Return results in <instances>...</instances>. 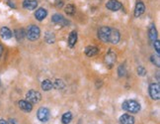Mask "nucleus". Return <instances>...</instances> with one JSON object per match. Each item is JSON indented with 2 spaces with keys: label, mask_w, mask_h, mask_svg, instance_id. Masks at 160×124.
I'll return each mask as SVG.
<instances>
[{
  "label": "nucleus",
  "mask_w": 160,
  "mask_h": 124,
  "mask_svg": "<svg viewBox=\"0 0 160 124\" xmlns=\"http://www.w3.org/2000/svg\"><path fill=\"white\" fill-rule=\"evenodd\" d=\"M42 99V95L37 90H29L26 94V100L31 103H38Z\"/></svg>",
  "instance_id": "3"
},
{
  "label": "nucleus",
  "mask_w": 160,
  "mask_h": 124,
  "mask_svg": "<svg viewBox=\"0 0 160 124\" xmlns=\"http://www.w3.org/2000/svg\"><path fill=\"white\" fill-rule=\"evenodd\" d=\"M153 44H154V49L157 52V55H159V53H160V42H159V40H155Z\"/></svg>",
  "instance_id": "29"
},
{
  "label": "nucleus",
  "mask_w": 160,
  "mask_h": 124,
  "mask_svg": "<svg viewBox=\"0 0 160 124\" xmlns=\"http://www.w3.org/2000/svg\"><path fill=\"white\" fill-rule=\"evenodd\" d=\"M41 36V30L36 25H30L26 31V37L28 38L30 41H37V40Z\"/></svg>",
  "instance_id": "2"
},
{
  "label": "nucleus",
  "mask_w": 160,
  "mask_h": 124,
  "mask_svg": "<svg viewBox=\"0 0 160 124\" xmlns=\"http://www.w3.org/2000/svg\"><path fill=\"white\" fill-rule=\"evenodd\" d=\"M51 21L55 24H59V25H64L67 26L69 25V22L66 20L65 18H63V16H61L60 14H55L51 17Z\"/></svg>",
  "instance_id": "10"
},
{
  "label": "nucleus",
  "mask_w": 160,
  "mask_h": 124,
  "mask_svg": "<svg viewBox=\"0 0 160 124\" xmlns=\"http://www.w3.org/2000/svg\"><path fill=\"white\" fill-rule=\"evenodd\" d=\"M0 124H8V122L4 120V119H0Z\"/></svg>",
  "instance_id": "31"
},
{
  "label": "nucleus",
  "mask_w": 160,
  "mask_h": 124,
  "mask_svg": "<svg viewBox=\"0 0 160 124\" xmlns=\"http://www.w3.org/2000/svg\"><path fill=\"white\" fill-rule=\"evenodd\" d=\"M110 34H111L110 27H102L98 30V37L103 42H109Z\"/></svg>",
  "instance_id": "7"
},
{
  "label": "nucleus",
  "mask_w": 160,
  "mask_h": 124,
  "mask_svg": "<svg viewBox=\"0 0 160 124\" xmlns=\"http://www.w3.org/2000/svg\"><path fill=\"white\" fill-rule=\"evenodd\" d=\"M72 120V114L70 112H65L61 117V121L63 124H69Z\"/></svg>",
  "instance_id": "22"
},
{
  "label": "nucleus",
  "mask_w": 160,
  "mask_h": 124,
  "mask_svg": "<svg viewBox=\"0 0 160 124\" xmlns=\"http://www.w3.org/2000/svg\"><path fill=\"white\" fill-rule=\"evenodd\" d=\"M76 42H77V32L76 31H72V32L69 34V37H68V46L70 48H73Z\"/></svg>",
  "instance_id": "19"
},
{
  "label": "nucleus",
  "mask_w": 160,
  "mask_h": 124,
  "mask_svg": "<svg viewBox=\"0 0 160 124\" xmlns=\"http://www.w3.org/2000/svg\"><path fill=\"white\" fill-rule=\"evenodd\" d=\"M148 36H149L150 41L152 42V43H154L155 40H157V31H156V28H155L154 24H151V25H150Z\"/></svg>",
  "instance_id": "18"
},
{
  "label": "nucleus",
  "mask_w": 160,
  "mask_h": 124,
  "mask_svg": "<svg viewBox=\"0 0 160 124\" xmlns=\"http://www.w3.org/2000/svg\"><path fill=\"white\" fill-rule=\"evenodd\" d=\"M105 64L108 68H113L114 65L117 61V54L113 51V50H110L107 55L105 56Z\"/></svg>",
  "instance_id": "5"
},
{
  "label": "nucleus",
  "mask_w": 160,
  "mask_h": 124,
  "mask_svg": "<svg viewBox=\"0 0 160 124\" xmlns=\"http://www.w3.org/2000/svg\"><path fill=\"white\" fill-rule=\"evenodd\" d=\"M149 95L153 100H158L160 98L159 83H151L149 86Z\"/></svg>",
  "instance_id": "6"
},
{
  "label": "nucleus",
  "mask_w": 160,
  "mask_h": 124,
  "mask_svg": "<svg viewBox=\"0 0 160 124\" xmlns=\"http://www.w3.org/2000/svg\"><path fill=\"white\" fill-rule=\"evenodd\" d=\"M122 107L124 110H126V111L131 112V113H137L140 110V104L137 102L136 100L130 99V100L124 101Z\"/></svg>",
  "instance_id": "1"
},
{
  "label": "nucleus",
  "mask_w": 160,
  "mask_h": 124,
  "mask_svg": "<svg viewBox=\"0 0 160 124\" xmlns=\"http://www.w3.org/2000/svg\"><path fill=\"white\" fill-rule=\"evenodd\" d=\"M18 104H19L20 109L23 110V111H25V112H31L33 109V104L27 100H20Z\"/></svg>",
  "instance_id": "12"
},
{
  "label": "nucleus",
  "mask_w": 160,
  "mask_h": 124,
  "mask_svg": "<svg viewBox=\"0 0 160 124\" xmlns=\"http://www.w3.org/2000/svg\"><path fill=\"white\" fill-rule=\"evenodd\" d=\"M0 36H1L2 39H4V40H9V39L12 38L13 33L9 28L2 27L1 29H0Z\"/></svg>",
  "instance_id": "15"
},
{
  "label": "nucleus",
  "mask_w": 160,
  "mask_h": 124,
  "mask_svg": "<svg viewBox=\"0 0 160 124\" xmlns=\"http://www.w3.org/2000/svg\"><path fill=\"white\" fill-rule=\"evenodd\" d=\"M126 72H127L126 66H124V65H121V66H120L119 69H118V74H119V76H120V77L126 76Z\"/></svg>",
  "instance_id": "26"
},
{
  "label": "nucleus",
  "mask_w": 160,
  "mask_h": 124,
  "mask_svg": "<svg viewBox=\"0 0 160 124\" xmlns=\"http://www.w3.org/2000/svg\"><path fill=\"white\" fill-rule=\"evenodd\" d=\"M98 48L95 47V46H88L85 48V54L87 57H94L98 54Z\"/></svg>",
  "instance_id": "17"
},
{
  "label": "nucleus",
  "mask_w": 160,
  "mask_h": 124,
  "mask_svg": "<svg viewBox=\"0 0 160 124\" xmlns=\"http://www.w3.org/2000/svg\"><path fill=\"white\" fill-rule=\"evenodd\" d=\"M2 53H3V47L2 45H0V57L2 56Z\"/></svg>",
  "instance_id": "32"
},
{
  "label": "nucleus",
  "mask_w": 160,
  "mask_h": 124,
  "mask_svg": "<svg viewBox=\"0 0 160 124\" xmlns=\"http://www.w3.org/2000/svg\"><path fill=\"white\" fill-rule=\"evenodd\" d=\"M137 74H139V76H141V77H143L146 74V70L143 68V67H139L137 68Z\"/></svg>",
  "instance_id": "28"
},
{
  "label": "nucleus",
  "mask_w": 160,
  "mask_h": 124,
  "mask_svg": "<svg viewBox=\"0 0 160 124\" xmlns=\"http://www.w3.org/2000/svg\"><path fill=\"white\" fill-rule=\"evenodd\" d=\"M64 11L67 15H73L75 13V6L73 5V4H68V5L65 6Z\"/></svg>",
  "instance_id": "24"
},
{
  "label": "nucleus",
  "mask_w": 160,
  "mask_h": 124,
  "mask_svg": "<svg viewBox=\"0 0 160 124\" xmlns=\"http://www.w3.org/2000/svg\"><path fill=\"white\" fill-rule=\"evenodd\" d=\"M55 6L57 8H61L63 6V1L62 0H55Z\"/></svg>",
  "instance_id": "30"
},
{
  "label": "nucleus",
  "mask_w": 160,
  "mask_h": 124,
  "mask_svg": "<svg viewBox=\"0 0 160 124\" xmlns=\"http://www.w3.org/2000/svg\"><path fill=\"white\" fill-rule=\"evenodd\" d=\"M52 86H55L56 90H62V88L65 86L64 82H62L61 79H55V83H52Z\"/></svg>",
  "instance_id": "25"
},
{
  "label": "nucleus",
  "mask_w": 160,
  "mask_h": 124,
  "mask_svg": "<svg viewBox=\"0 0 160 124\" xmlns=\"http://www.w3.org/2000/svg\"><path fill=\"white\" fill-rule=\"evenodd\" d=\"M44 40H46V42L48 43V44H52V43H55V35H53L51 32H47L46 33V36H44Z\"/></svg>",
  "instance_id": "23"
},
{
  "label": "nucleus",
  "mask_w": 160,
  "mask_h": 124,
  "mask_svg": "<svg viewBox=\"0 0 160 124\" xmlns=\"http://www.w3.org/2000/svg\"><path fill=\"white\" fill-rule=\"evenodd\" d=\"M145 11V5L143 2L139 0L135 4V17H139L140 15L143 14V12Z\"/></svg>",
  "instance_id": "11"
},
{
  "label": "nucleus",
  "mask_w": 160,
  "mask_h": 124,
  "mask_svg": "<svg viewBox=\"0 0 160 124\" xmlns=\"http://www.w3.org/2000/svg\"><path fill=\"white\" fill-rule=\"evenodd\" d=\"M120 123L121 124H135V118L130 114H123L120 117Z\"/></svg>",
  "instance_id": "13"
},
{
  "label": "nucleus",
  "mask_w": 160,
  "mask_h": 124,
  "mask_svg": "<svg viewBox=\"0 0 160 124\" xmlns=\"http://www.w3.org/2000/svg\"><path fill=\"white\" fill-rule=\"evenodd\" d=\"M151 62L154 64V65H156L157 67H160V59H159V55H156V56H151Z\"/></svg>",
  "instance_id": "27"
},
{
  "label": "nucleus",
  "mask_w": 160,
  "mask_h": 124,
  "mask_svg": "<svg viewBox=\"0 0 160 124\" xmlns=\"http://www.w3.org/2000/svg\"><path fill=\"white\" fill-rule=\"evenodd\" d=\"M37 6H38L37 0H24L23 2V7L28 10H34L35 8H37Z\"/></svg>",
  "instance_id": "14"
},
{
  "label": "nucleus",
  "mask_w": 160,
  "mask_h": 124,
  "mask_svg": "<svg viewBox=\"0 0 160 124\" xmlns=\"http://www.w3.org/2000/svg\"><path fill=\"white\" fill-rule=\"evenodd\" d=\"M52 82L50 81V79H44V81L42 82V88L44 91H48L52 88Z\"/></svg>",
  "instance_id": "20"
},
{
  "label": "nucleus",
  "mask_w": 160,
  "mask_h": 124,
  "mask_svg": "<svg viewBox=\"0 0 160 124\" xmlns=\"http://www.w3.org/2000/svg\"><path fill=\"white\" fill-rule=\"evenodd\" d=\"M120 38H121V35L120 32L117 29H113L111 28V34H110V38H109V42L112 44H118L120 41Z\"/></svg>",
  "instance_id": "9"
},
{
  "label": "nucleus",
  "mask_w": 160,
  "mask_h": 124,
  "mask_svg": "<svg viewBox=\"0 0 160 124\" xmlns=\"http://www.w3.org/2000/svg\"><path fill=\"white\" fill-rule=\"evenodd\" d=\"M14 34H15V37H16V39L18 40V41L23 40L26 36V32H25L24 29H17V30H15Z\"/></svg>",
  "instance_id": "21"
},
{
  "label": "nucleus",
  "mask_w": 160,
  "mask_h": 124,
  "mask_svg": "<svg viewBox=\"0 0 160 124\" xmlns=\"http://www.w3.org/2000/svg\"><path fill=\"white\" fill-rule=\"evenodd\" d=\"M47 15H48V12H47L46 9H44V8H39V9L35 13V18L37 20H39V21H42V20H44V18H46Z\"/></svg>",
  "instance_id": "16"
},
{
  "label": "nucleus",
  "mask_w": 160,
  "mask_h": 124,
  "mask_svg": "<svg viewBox=\"0 0 160 124\" xmlns=\"http://www.w3.org/2000/svg\"><path fill=\"white\" fill-rule=\"evenodd\" d=\"M106 7L111 11H119L120 9H122L123 5L118 0H109L106 4Z\"/></svg>",
  "instance_id": "8"
},
{
  "label": "nucleus",
  "mask_w": 160,
  "mask_h": 124,
  "mask_svg": "<svg viewBox=\"0 0 160 124\" xmlns=\"http://www.w3.org/2000/svg\"><path fill=\"white\" fill-rule=\"evenodd\" d=\"M37 117L41 122H47L51 117V112L47 107H40L37 111Z\"/></svg>",
  "instance_id": "4"
}]
</instances>
